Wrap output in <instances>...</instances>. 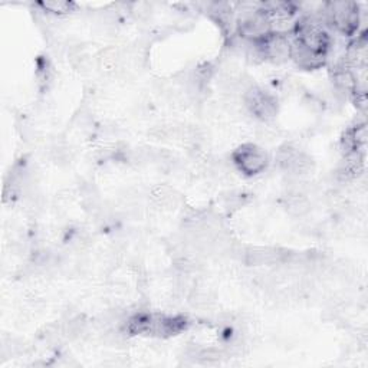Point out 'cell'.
I'll return each mask as SVG.
<instances>
[{
	"instance_id": "obj_4",
	"label": "cell",
	"mask_w": 368,
	"mask_h": 368,
	"mask_svg": "<svg viewBox=\"0 0 368 368\" xmlns=\"http://www.w3.org/2000/svg\"><path fill=\"white\" fill-rule=\"evenodd\" d=\"M262 52L266 61H272L275 63H282L291 59L292 41L288 35H279V33H271L269 37L260 41Z\"/></svg>"
},
{
	"instance_id": "obj_1",
	"label": "cell",
	"mask_w": 368,
	"mask_h": 368,
	"mask_svg": "<svg viewBox=\"0 0 368 368\" xmlns=\"http://www.w3.org/2000/svg\"><path fill=\"white\" fill-rule=\"evenodd\" d=\"M326 19L343 35H351L360 23L358 6L351 2H334L325 5Z\"/></svg>"
},
{
	"instance_id": "obj_9",
	"label": "cell",
	"mask_w": 368,
	"mask_h": 368,
	"mask_svg": "<svg viewBox=\"0 0 368 368\" xmlns=\"http://www.w3.org/2000/svg\"><path fill=\"white\" fill-rule=\"evenodd\" d=\"M246 202V196L243 193H238V191H231L223 196L222 198V203L223 208L227 212H235L238 209H241Z\"/></svg>"
},
{
	"instance_id": "obj_2",
	"label": "cell",
	"mask_w": 368,
	"mask_h": 368,
	"mask_svg": "<svg viewBox=\"0 0 368 368\" xmlns=\"http://www.w3.org/2000/svg\"><path fill=\"white\" fill-rule=\"evenodd\" d=\"M231 158L238 169L248 176L262 173L267 167V164H269V157H267L266 151L255 144L241 146L233 153Z\"/></svg>"
},
{
	"instance_id": "obj_3",
	"label": "cell",
	"mask_w": 368,
	"mask_h": 368,
	"mask_svg": "<svg viewBox=\"0 0 368 368\" xmlns=\"http://www.w3.org/2000/svg\"><path fill=\"white\" fill-rule=\"evenodd\" d=\"M243 103L248 111L262 121H271L278 114L277 98L258 87H253L246 92L243 96Z\"/></svg>"
},
{
	"instance_id": "obj_6",
	"label": "cell",
	"mask_w": 368,
	"mask_h": 368,
	"mask_svg": "<svg viewBox=\"0 0 368 368\" xmlns=\"http://www.w3.org/2000/svg\"><path fill=\"white\" fill-rule=\"evenodd\" d=\"M151 202L160 209H175L182 202L180 193L167 184H158L151 190Z\"/></svg>"
},
{
	"instance_id": "obj_7",
	"label": "cell",
	"mask_w": 368,
	"mask_h": 368,
	"mask_svg": "<svg viewBox=\"0 0 368 368\" xmlns=\"http://www.w3.org/2000/svg\"><path fill=\"white\" fill-rule=\"evenodd\" d=\"M208 12L224 30H231V26L235 25V9H233L230 4L226 2L209 4Z\"/></svg>"
},
{
	"instance_id": "obj_8",
	"label": "cell",
	"mask_w": 368,
	"mask_h": 368,
	"mask_svg": "<svg viewBox=\"0 0 368 368\" xmlns=\"http://www.w3.org/2000/svg\"><path fill=\"white\" fill-rule=\"evenodd\" d=\"M42 9L55 15H66L72 12L75 5L72 2H66V0H45L41 4Z\"/></svg>"
},
{
	"instance_id": "obj_5",
	"label": "cell",
	"mask_w": 368,
	"mask_h": 368,
	"mask_svg": "<svg viewBox=\"0 0 368 368\" xmlns=\"http://www.w3.org/2000/svg\"><path fill=\"white\" fill-rule=\"evenodd\" d=\"M291 59L296 62L298 66L304 70H317L325 62V53L317 52L300 44L298 39L292 42V52Z\"/></svg>"
},
{
	"instance_id": "obj_10",
	"label": "cell",
	"mask_w": 368,
	"mask_h": 368,
	"mask_svg": "<svg viewBox=\"0 0 368 368\" xmlns=\"http://www.w3.org/2000/svg\"><path fill=\"white\" fill-rule=\"evenodd\" d=\"M52 158L56 164H65L71 160V153L68 147L63 146H55L52 148Z\"/></svg>"
}]
</instances>
